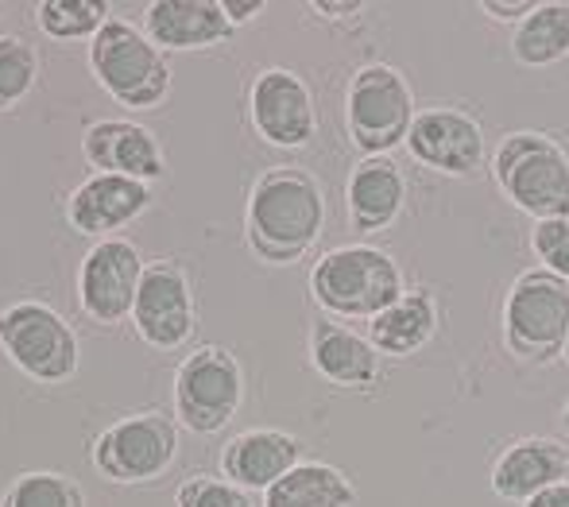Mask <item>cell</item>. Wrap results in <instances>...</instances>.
Returning a JSON list of instances; mask_svg holds the SVG:
<instances>
[{
  "label": "cell",
  "instance_id": "obj_1",
  "mask_svg": "<svg viewBox=\"0 0 569 507\" xmlns=\"http://www.w3.org/2000/svg\"><path fill=\"white\" fill-rule=\"evenodd\" d=\"M326 225L322 182L302 167H268L248 190L244 237L263 264H299Z\"/></svg>",
  "mask_w": 569,
  "mask_h": 507
},
{
  "label": "cell",
  "instance_id": "obj_2",
  "mask_svg": "<svg viewBox=\"0 0 569 507\" xmlns=\"http://www.w3.org/2000/svg\"><path fill=\"white\" fill-rule=\"evenodd\" d=\"M403 271L383 248L341 245L330 248L310 271V295L333 318L372 321L380 310L403 295Z\"/></svg>",
  "mask_w": 569,
  "mask_h": 507
},
{
  "label": "cell",
  "instance_id": "obj_3",
  "mask_svg": "<svg viewBox=\"0 0 569 507\" xmlns=\"http://www.w3.org/2000/svg\"><path fill=\"white\" fill-rule=\"evenodd\" d=\"M496 187L516 209L535 221L569 217V151L555 136L511 132L492 159Z\"/></svg>",
  "mask_w": 569,
  "mask_h": 507
},
{
  "label": "cell",
  "instance_id": "obj_4",
  "mask_svg": "<svg viewBox=\"0 0 569 507\" xmlns=\"http://www.w3.org/2000/svg\"><path fill=\"white\" fill-rule=\"evenodd\" d=\"M90 70L98 86L124 109H156L171 93L167 54L132 28L128 20L109 16V23L90 39Z\"/></svg>",
  "mask_w": 569,
  "mask_h": 507
},
{
  "label": "cell",
  "instance_id": "obj_5",
  "mask_svg": "<svg viewBox=\"0 0 569 507\" xmlns=\"http://www.w3.org/2000/svg\"><path fill=\"white\" fill-rule=\"evenodd\" d=\"M569 337V284L547 268L519 271L503 299V341L516 357L547 365Z\"/></svg>",
  "mask_w": 569,
  "mask_h": 507
},
{
  "label": "cell",
  "instance_id": "obj_6",
  "mask_svg": "<svg viewBox=\"0 0 569 507\" xmlns=\"http://www.w3.org/2000/svg\"><path fill=\"white\" fill-rule=\"evenodd\" d=\"M411 125L415 93L396 67L368 62L352 74L349 90H345V128L365 156H388L391 148L407 143Z\"/></svg>",
  "mask_w": 569,
  "mask_h": 507
},
{
  "label": "cell",
  "instance_id": "obj_7",
  "mask_svg": "<svg viewBox=\"0 0 569 507\" xmlns=\"http://www.w3.org/2000/svg\"><path fill=\"white\" fill-rule=\"evenodd\" d=\"M0 352L39 384H67L78 372V334L54 306L23 299L0 310Z\"/></svg>",
  "mask_w": 569,
  "mask_h": 507
},
{
  "label": "cell",
  "instance_id": "obj_8",
  "mask_svg": "<svg viewBox=\"0 0 569 507\" xmlns=\"http://www.w3.org/2000/svg\"><path fill=\"white\" fill-rule=\"evenodd\" d=\"M179 457V426L159 410H136L117 418L93 441V469L113 485L159 480Z\"/></svg>",
  "mask_w": 569,
  "mask_h": 507
},
{
  "label": "cell",
  "instance_id": "obj_9",
  "mask_svg": "<svg viewBox=\"0 0 569 507\" xmlns=\"http://www.w3.org/2000/svg\"><path fill=\"white\" fill-rule=\"evenodd\" d=\"M244 399V368L221 345L194 349L174 372V418L194 434H218Z\"/></svg>",
  "mask_w": 569,
  "mask_h": 507
},
{
  "label": "cell",
  "instance_id": "obj_10",
  "mask_svg": "<svg viewBox=\"0 0 569 507\" xmlns=\"http://www.w3.org/2000/svg\"><path fill=\"white\" fill-rule=\"evenodd\" d=\"M132 326L151 349H182L194 337L198 310L194 291H190L187 271L174 260H151L143 264L140 287L132 302Z\"/></svg>",
  "mask_w": 569,
  "mask_h": 507
},
{
  "label": "cell",
  "instance_id": "obj_11",
  "mask_svg": "<svg viewBox=\"0 0 569 507\" xmlns=\"http://www.w3.org/2000/svg\"><path fill=\"white\" fill-rule=\"evenodd\" d=\"M143 256L132 240L106 237L86 252L82 268H78V302L101 326H117V321L132 318L136 287L143 276Z\"/></svg>",
  "mask_w": 569,
  "mask_h": 507
},
{
  "label": "cell",
  "instance_id": "obj_12",
  "mask_svg": "<svg viewBox=\"0 0 569 507\" xmlns=\"http://www.w3.org/2000/svg\"><path fill=\"white\" fill-rule=\"evenodd\" d=\"M407 151L415 163L438 175H472L485 163V128L477 117L453 105H430L415 112V125L407 132Z\"/></svg>",
  "mask_w": 569,
  "mask_h": 507
},
{
  "label": "cell",
  "instance_id": "obj_13",
  "mask_svg": "<svg viewBox=\"0 0 569 507\" xmlns=\"http://www.w3.org/2000/svg\"><path fill=\"white\" fill-rule=\"evenodd\" d=\"M248 109H252V128L271 148H307L318 132L315 93L287 67H268L256 74Z\"/></svg>",
  "mask_w": 569,
  "mask_h": 507
},
{
  "label": "cell",
  "instance_id": "obj_14",
  "mask_svg": "<svg viewBox=\"0 0 569 507\" xmlns=\"http://www.w3.org/2000/svg\"><path fill=\"white\" fill-rule=\"evenodd\" d=\"M82 156L93 167V175H124V179L148 182V187L167 171L156 132L136 120H93L82 132Z\"/></svg>",
  "mask_w": 569,
  "mask_h": 507
},
{
  "label": "cell",
  "instance_id": "obj_15",
  "mask_svg": "<svg viewBox=\"0 0 569 507\" xmlns=\"http://www.w3.org/2000/svg\"><path fill=\"white\" fill-rule=\"evenodd\" d=\"M143 36L159 51H206L229 43L237 28L221 0H151L143 8Z\"/></svg>",
  "mask_w": 569,
  "mask_h": 507
},
{
  "label": "cell",
  "instance_id": "obj_16",
  "mask_svg": "<svg viewBox=\"0 0 569 507\" xmlns=\"http://www.w3.org/2000/svg\"><path fill=\"white\" fill-rule=\"evenodd\" d=\"M151 206L148 182L124 179V175H90L82 187H74L67 202V221L86 237L106 240L109 232L132 225Z\"/></svg>",
  "mask_w": 569,
  "mask_h": 507
},
{
  "label": "cell",
  "instance_id": "obj_17",
  "mask_svg": "<svg viewBox=\"0 0 569 507\" xmlns=\"http://www.w3.org/2000/svg\"><path fill=\"white\" fill-rule=\"evenodd\" d=\"M569 477V449L555 438H519L496 457L492 493L508 504H527L542 488Z\"/></svg>",
  "mask_w": 569,
  "mask_h": 507
},
{
  "label": "cell",
  "instance_id": "obj_18",
  "mask_svg": "<svg viewBox=\"0 0 569 507\" xmlns=\"http://www.w3.org/2000/svg\"><path fill=\"white\" fill-rule=\"evenodd\" d=\"M302 461L299 438L283 430H244L226 441L221 449V469L244 493H268L276 480H283Z\"/></svg>",
  "mask_w": 569,
  "mask_h": 507
},
{
  "label": "cell",
  "instance_id": "obj_19",
  "mask_svg": "<svg viewBox=\"0 0 569 507\" xmlns=\"http://www.w3.org/2000/svg\"><path fill=\"white\" fill-rule=\"evenodd\" d=\"M310 365L338 388H372L380 380V352L365 334L338 318H322L310 329Z\"/></svg>",
  "mask_w": 569,
  "mask_h": 507
},
{
  "label": "cell",
  "instance_id": "obj_20",
  "mask_svg": "<svg viewBox=\"0 0 569 507\" xmlns=\"http://www.w3.org/2000/svg\"><path fill=\"white\" fill-rule=\"evenodd\" d=\"M407 202V179L388 156H365L349 175L345 209L357 232H383Z\"/></svg>",
  "mask_w": 569,
  "mask_h": 507
},
{
  "label": "cell",
  "instance_id": "obj_21",
  "mask_svg": "<svg viewBox=\"0 0 569 507\" xmlns=\"http://www.w3.org/2000/svg\"><path fill=\"white\" fill-rule=\"evenodd\" d=\"M438 329V299L427 287L403 291L388 310L368 321V341L380 357H415Z\"/></svg>",
  "mask_w": 569,
  "mask_h": 507
},
{
  "label": "cell",
  "instance_id": "obj_22",
  "mask_svg": "<svg viewBox=\"0 0 569 507\" xmlns=\"http://www.w3.org/2000/svg\"><path fill=\"white\" fill-rule=\"evenodd\" d=\"M357 488L326 461H299L283 480L263 493V507H352Z\"/></svg>",
  "mask_w": 569,
  "mask_h": 507
},
{
  "label": "cell",
  "instance_id": "obj_23",
  "mask_svg": "<svg viewBox=\"0 0 569 507\" xmlns=\"http://www.w3.org/2000/svg\"><path fill=\"white\" fill-rule=\"evenodd\" d=\"M511 54L523 67H555L569 54V4H535L523 23H516Z\"/></svg>",
  "mask_w": 569,
  "mask_h": 507
},
{
  "label": "cell",
  "instance_id": "obj_24",
  "mask_svg": "<svg viewBox=\"0 0 569 507\" xmlns=\"http://www.w3.org/2000/svg\"><path fill=\"white\" fill-rule=\"evenodd\" d=\"M36 20L54 43H74V39H93L106 28L109 4L106 0H43L36 8Z\"/></svg>",
  "mask_w": 569,
  "mask_h": 507
},
{
  "label": "cell",
  "instance_id": "obj_25",
  "mask_svg": "<svg viewBox=\"0 0 569 507\" xmlns=\"http://www.w3.org/2000/svg\"><path fill=\"white\" fill-rule=\"evenodd\" d=\"M0 507H86V493L62 473H23L12 480Z\"/></svg>",
  "mask_w": 569,
  "mask_h": 507
},
{
  "label": "cell",
  "instance_id": "obj_26",
  "mask_svg": "<svg viewBox=\"0 0 569 507\" xmlns=\"http://www.w3.org/2000/svg\"><path fill=\"white\" fill-rule=\"evenodd\" d=\"M39 74V54L28 39L0 36V112L20 105Z\"/></svg>",
  "mask_w": 569,
  "mask_h": 507
},
{
  "label": "cell",
  "instance_id": "obj_27",
  "mask_svg": "<svg viewBox=\"0 0 569 507\" xmlns=\"http://www.w3.org/2000/svg\"><path fill=\"white\" fill-rule=\"evenodd\" d=\"M174 507H260L252 493L221 477H190L174 493Z\"/></svg>",
  "mask_w": 569,
  "mask_h": 507
},
{
  "label": "cell",
  "instance_id": "obj_28",
  "mask_svg": "<svg viewBox=\"0 0 569 507\" xmlns=\"http://www.w3.org/2000/svg\"><path fill=\"white\" fill-rule=\"evenodd\" d=\"M531 248L539 264L569 284V217H550V221H535Z\"/></svg>",
  "mask_w": 569,
  "mask_h": 507
},
{
  "label": "cell",
  "instance_id": "obj_29",
  "mask_svg": "<svg viewBox=\"0 0 569 507\" xmlns=\"http://www.w3.org/2000/svg\"><path fill=\"white\" fill-rule=\"evenodd\" d=\"M480 8L500 23H523L535 12V0H485Z\"/></svg>",
  "mask_w": 569,
  "mask_h": 507
},
{
  "label": "cell",
  "instance_id": "obj_30",
  "mask_svg": "<svg viewBox=\"0 0 569 507\" xmlns=\"http://www.w3.org/2000/svg\"><path fill=\"white\" fill-rule=\"evenodd\" d=\"M221 8H226L229 23L237 28V23H248L252 16L263 12V0H221Z\"/></svg>",
  "mask_w": 569,
  "mask_h": 507
},
{
  "label": "cell",
  "instance_id": "obj_31",
  "mask_svg": "<svg viewBox=\"0 0 569 507\" xmlns=\"http://www.w3.org/2000/svg\"><path fill=\"white\" fill-rule=\"evenodd\" d=\"M523 507H569V480H558V485L542 488V493L531 496Z\"/></svg>",
  "mask_w": 569,
  "mask_h": 507
},
{
  "label": "cell",
  "instance_id": "obj_32",
  "mask_svg": "<svg viewBox=\"0 0 569 507\" xmlns=\"http://www.w3.org/2000/svg\"><path fill=\"white\" fill-rule=\"evenodd\" d=\"M365 4H357V0H345V4H315V12H341V16H352L360 12Z\"/></svg>",
  "mask_w": 569,
  "mask_h": 507
},
{
  "label": "cell",
  "instance_id": "obj_33",
  "mask_svg": "<svg viewBox=\"0 0 569 507\" xmlns=\"http://www.w3.org/2000/svg\"><path fill=\"white\" fill-rule=\"evenodd\" d=\"M562 422H566V430H569V404L562 407Z\"/></svg>",
  "mask_w": 569,
  "mask_h": 507
},
{
  "label": "cell",
  "instance_id": "obj_34",
  "mask_svg": "<svg viewBox=\"0 0 569 507\" xmlns=\"http://www.w3.org/2000/svg\"><path fill=\"white\" fill-rule=\"evenodd\" d=\"M562 357H566V360H569V337H566V352H562Z\"/></svg>",
  "mask_w": 569,
  "mask_h": 507
}]
</instances>
